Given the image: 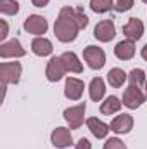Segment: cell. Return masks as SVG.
<instances>
[{
    "mask_svg": "<svg viewBox=\"0 0 147 149\" xmlns=\"http://www.w3.org/2000/svg\"><path fill=\"white\" fill-rule=\"evenodd\" d=\"M78 31H80V26H78V21H76V9L68 7V5L62 7L59 10L55 24H54L55 38L62 43H69V42L76 40Z\"/></svg>",
    "mask_w": 147,
    "mask_h": 149,
    "instance_id": "1",
    "label": "cell"
},
{
    "mask_svg": "<svg viewBox=\"0 0 147 149\" xmlns=\"http://www.w3.org/2000/svg\"><path fill=\"white\" fill-rule=\"evenodd\" d=\"M21 64L17 61L14 63H2L0 64V80H2V88H5L9 83H17L21 78Z\"/></svg>",
    "mask_w": 147,
    "mask_h": 149,
    "instance_id": "2",
    "label": "cell"
},
{
    "mask_svg": "<svg viewBox=\"0 0 147 149\" xmlns=\"http://www.w3.org/2000/svg\"><path fill=\"white\" fill-rule=\"evenodd\" d=\"M83 59L87 61L88 68H92V70H101L106 64L104 50L101 47H95V45H88L83 49Z\"/></svg>",
    "mask_w": 147,
    "mask_h": 149,
    "instance_id": "3",
    "label": "cell"
},
{
    "mask_svg": "<svg viewBox=\"0 0 147 149\" xmlns=\"http://www.w3.org/2000/svg\"><path fill=\"white\" fill-rule=\"evenodd\" d=\"M85 109H87L85 102H80L76 106H71V108L64 109V120L68 121V125H69L71 130H76V128L81 127L83 118H85Z\"/></svg>",
    "mask_w": 147,
    "mask_h": 149,
    "instance_id": "4",
    "label": "cell"
},
{
    "mask_svg": "<svg viewBox=\"0 0 147 149\" xmlns=\"http://www.w3.org/2000/svg\"><path fill=\"white\" fill-rule=\"evenodd\" d=\"M68 73V68L62 61V57H52L45 68V74H47V80L49 81H59L64 78V74Z\"/></svg>",
    "mask_w": 147,
    "mask_h": 149,
    "instance_id": "5",
    "label": "cell"
},
{
    "mask_svg": "<svg viewBox=\"0 0 147 149\" xmlns=\"http://www.w3.org/2000/svg\"><path fill=\"white\" fill-rule=\"evenodd\" d=\"M146 102V94L142 92V88H137V87H128L123 94V104L130 109H137L140 108L142 104Z\"/></svg>",
    "mask_w": 147,
    "mask_h": 149,
    "instance_id": "6",
    "label": "cell"
},
{
    "mask_svg": "<svg viewBox=\"0 0 147 149\" xmlns=\"http://www.w3.org/2000/svg\"><path fill=\"white\" fill-rule=\"evenodd\" d=\"M50 142L52 146L57 149H66L73 144V135L69 132V128H64V127H57L55 130H52V135H50Z\"/></svg>",
    "mask_w": 147,
    "mask_h": 149,
    "instance_id": "7",
    "label": "cell"
},
{
    "mask_svg": "<svg viewBox=\"0 0 147 149\" xmlns=\"http://www.w3.org/2000/svg\"><path fill=\"white\" fill-rule=\"evenodd\" d=\"M94 37L97 38L99 42H111L112 38L116 37V26L111 19H104L101 23L95 24L94 28Z\"/></svg>",
    "mask_w": 147,
    "mask_h": 149,
    "instance_id": "8",
    "label": "cell"
},
{
    "mask_svg": "<svg viewBox=\"0 0 147 149\" xmlns=\"http://www.w3.org/2000/svg\"><path fill=\"white\" fill-rule=\"evenodd\" d=\"M23 56H26V50L21 47V42L17 38L3 42L0 45V57L2 59H7V57H23Z\"/></svg>",
    "mask_w": 147,
    "mask_h": 149,
    "instance_id": "9",
    "label": "cell"
},
{
    "mask_svg": "<svg viewBox=\"0 0 147 149\" xmlns=\"http://www.w3.org/2000/svg\"><path fill=\"white\" fill-rule=\"evenodd\" d=\"M47 28H49L47 19L42 17V16H38V14L28 16L26 21H24V30L28 33H31V35H43L47 31Z\"/></svg>",
    "mask_w": 147,
    "mask_h": 149,
    "instance_id": "10",
    "label": "cell"
},
{
    "mask_svg": "<svg viewBox=\"0 0 147 149\" xmlns=\"http://www.w3.org/2000/svg\"><path fill=\"white\" fill-rule=\"evenodd\" d=\"M83 88H85V85H83L81 80L69 76L66 80V85H64V95L69 101H80L81 95H83Z\"/></svg>",
    "mask_w": 147,
    "mask_h": 149,
    "instance_id": "11",
    "label": "cell"
},
{
    "mask_svg": "<svg viewBox=\"0 0 147 149\" xmlns=\"http://www.w3.org/2000/svg\"><path fill=\"white\" fill-rule=\"evenodd\" d=\"M109 127L114 134H128L133 128V118H132V114H126V113L119 114L111 121Z\"/></svg>",
    "mask_w": 147,
    "mask_h": 149,
    "instance_id": "12",
    "label": "cell"
},
{
    "mask_svg": "<svg viewBox=\"0 0 147 149\" xmlns=\"http://www.w3.org/2000/svg\"><path fill=\"white\" fill-rule=\"evenodd\" d=\"M123 33L128 40H140L144 35V23L137 17H132L125 26H123Z\"/></svg>",
    "mask_w": 147,
    "mask_h": 149,
    "instance_id": "13",
    "label": "cell"
},
{
    "mask_svg": "<svg viewBox=\"0 0 147 149\" xmlns=\"http://www.w3.org/2000/svg\"><path fill=\"white\" fill-rule=\"evenodd\" d=\"M114 56L121 61H130L135 56V42L133 40H121L116 47H114Z\"/></svg>",
    "mask_w": 147,
    "mask_h": 149,
    "instance_id": "14",
    "label": "cell"
},
{
    "mask_svg": "<svg viewBox=\"0 0 147 149\" xmlns=\"http://www.w3.org/2000/svg\"><path fill=\"white\" fill-rule=\"evenodd\" d=\"M87 127L94 134V137H97V139H106L107 134H109V130H111L109 125H106L104 121H101L97 118H88L87 120Z\"/></svg>",
    "mask_w": 147,
    "mask_h": 149,
    "instance_id": "15",
    "label": "cell"
},
{
    "mask_svg": "<svg viewBox=\"0 0 147 149\" xmlns=\"http://www.w3.org/2000/svg\"><path fill=\"white\" fill-rule=\"evenodd\" d=\"M31 50H33V54H37L40 57H45V56H50L52 54L54 47H52V42L49 38L37 37L31 42Z\"/></svg>",
    "mask_w": 147,
    "mask_h": 149,
    "instance_id": "16",
    "label": "cell"
},
{
    "mask_svg": "<svg viewBox=\"0 0 147 149\" xmlns=\"http://www.w3.org/2000/svg\"><path fill=\"white\" fill-rule=\"evenodd\" d=\"M88 94H90V99H92L94 102H99V101L104 97V94H106V85H104V80H102L101 76L92 78L90 87H88Z\"/></svg>",
    "mask_w": 147,
    "mask_h": 149,
    "instance_id": "17",
    "label": "cell"
},
{
    "mask_svg": "<svg viewBox=\"0 0 147 149\" xmlns=\"http://www.w3.org/2000/svg\"><path fill=\"white\" fill-rule=\"evenodd\" d=\"M61 57H62L68 71H71V73H81L83 71V66H81V63H80V59L74 52H64Z\"/></svg>",
    "mask_w": 147,
    "mask_h": 149,
    "instance_id": "18",
    "label": "cell"
},
{
    "mask_svg": "<svg viewBox=\"0 0 147 149\" xmlns=\"http://www.w3.org/2000/svg\"><path fill=\"white\" fill-rule=\"evenodd\" d=\"M121 106H123V102H119V99H118L116 95H109V97L101 104V113L111 116V114H114V113L119 111Z\"/></svg>",
    "mask_w": 147,
    "mask_h": 149,
    "instance_id": "19",
    "label": "cell"
},
{
    "mask_svg": "<svg viewBox=\"0 0 147 149\" xmlns=\"http://www.w3.org/2000/svg\"><path fill=\"white\" fill-rule=\"evenodd\" d=\"M126 78H128V76H126V73H125L121 68H112L109 73H107V81H109L111 87H114V88L123 87Z\"/></svg>",
    "mask_w": 147,
    "mask_h": 149,
    "instance_id": "20",
    "label": "cell"
},
{
    "mask_svg": "<svg viewBox=\"0 0 147 149\" xmlns=\"http://www.w3.org/2000/svg\"><path fill=\"white\" fill-rule=\"evenodd\" d=\"M128 81H130V85L132 87H137V88H142L144 85L147 83L146 80V73L142 71V70H132L130 74H128Z\"/></svg>",
    "mask_w": 147,
    "mask_h": 149,
    "instance_id": "21",
    "label": "cell"
},
{
    "mask_svg": "<svg viewBox=\"0 0 147 149\" xmlns=\"http://www.w3.org/2000/svg\"><path fill=\"white\" fill-rule=\"evenodd\" d=\"M0 12L5 16H14L19 12V3L16 0H0Z\"/></svg>",
    "mask_w": 147,
    "mask_h": 149,
    "instance_id": "22",
    "label": "cell"
},
{
    "mask_svg": "<svg viewBox=\"0 0 147 149\" xmlns=\"http://www.w3.org/2000/svg\"><path fill=\"white\" fill-rule=\"evenodd\" d=\"M90 9L97 14H104L112 9V0H90Z\"/></svg>",
    "mask_w": 147,
    "mask_h": 149,
    "instance_id": "23",
    "label": "cell"
},
{
    "mask_svg": "<svg viewBox=\"0 0 147 149\" xmlns=\"http://www.w3.org/2000/svg\"><path fill=\"white\" fill-rule=\"evenodd\" d=\"M133 7V0H112V9L116 12H126Z\"/></svg>",
    "mask_w": 147,
    "mask_h": 149,
    "instance_id": "24",
    "label": "cell"
},
{
    "mask_svg": "<svg viewBox=\"0 0 147 149\" xmlns=\"http://www.w3.org/2000/svg\"><path fill=\"white\" fill-rule=\"evenodd\" d=\"M102 149H126L125 146V142L121 141V139H118V137H111L106 141V144H104V148Z\"/></svg>",
    "mask_w": 147,
    "mask_h": 149,
    "instance_id": "25",
    "label": "cell"
},
{
    "mask_svg": "<svg viewBox=\"0 0 147 149\" xmlns=\"http://www.w3.org/2000/svg\"><path fill=\"white\" fill-rule=\"evenodd\" d=\"M76 21H78L80 30H85V28L88 26V17L81 12V9H76Z\"/></svg>",
    "mask_w": 147,
    "mask_h": 149,
    "instance_id": "26",
    "label": "cell"
},
{
    "mask_svg": "<svg viewBox=\"0 0 147 149\" xmlns=\"http://www.w3.org/2000/svg\"><path fill=\"white\" fill-rule=\"evenodd\" d=\"M0 26H2V31H0V40H5V37L9 35V26H7V21L2 19L0 21Z\"/></svg>",
    "mask_w": 147,
    "mask_h": 149,
    "instance_id": "27",
    "label": "cell"
},
{
    "mask_svg": "<svg viewBox=\"0 0 147 149\" xmlns=\"http://www.w3.org/2000/svg\"><path fill=\"white\" fill-rule=\"evenodd\" d=\"M92 148V146H90V141H88V139H85V137H83V139H80V141H78V144H76V149H90Z\"/></svg>",
    "mask_w": 147,
    "mask_h": 149,
    "instance_id": "28",
    "label": "cell"
},
{
    "mask_svg": "<svg viewBox=\"0 0 147 149\" xmlns=\"http://www.w3.org/2000/svg\"><path fill=\"white\" fill-rule=\"evenodd\" d=\"M49 2H50V0H31V3H33L35 7H45Z\"/></svg>",
    "mask_w": 147,
    "mask_h": 149,
    "instance_id": "29",
    "label": "cell"
},
{
    "mask_svg": "<svg viewBox=\"0 0 147 149\" xmlns=\"http://www.w3.org/2000/svg\"><path fill=\"white\" fill-rule=\"evenodd\" d=\"M140 56H142V59H144V61H147V43L142 47V50H140Z\"/></svg>",
    "mask_w": 147,
    "mask_h": 149,
    "instance_id": "30",
    "label": "cell"
},
{
    "mask_svg": "<svg viewBox=\"0 0 147 149\" xmlns=\"http://www.w3.org/2000/svg\"><path fill=\"white\" fill-rule=\"evenodd\" d=\"M142 2H144V3H147V0H142Z\"/></svg>",
    "mask_w": 147,
    "mask_h": 149,
    "instance_id": "31",
    "label": "cell"
},
{
    "mask_svg": "<svg viewBox=\"0 0 147 149\" xmlns=\"http://www.w3.org/2000/svg\"><path fill=\"white\" fill-rule=\"evenodd\" d=\"M146 88H147V83H146Z\"/></svg>",
    "mask_w": 147,
    "mask_h": 149,
    "instance_id": "32",
    "label": "cell"
}]
</instances>
